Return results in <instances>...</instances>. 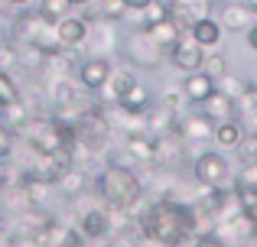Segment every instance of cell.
<instances>
[{
  "label": "cell",
  "instance_id": "30",
  "mask_svg": "<svg viewBox=\"0 0 257 247\" xmlns=\"http://www.w3.org/2000/svg\"><path fill=\"white\" fill-rule=\"evenodd\" d=\"M0 69L4 72L17 69V43L13 39H0Z\"/></svg>",
  "mask_w": 257,
  "mask_h": 247
},
{
  "label": "cell",
  "instance_id": "36",
  "mask_svg": "<svg viewBox=\"0 0 257 247\" xmlns=\"http://www.w3.org/2000/svg\"><path fill=\"white\" fill-rule=\"evenodd\" d=\"M4 4H10V7H30L33 0H4Z\"/></svg>",
  "mask_w": 257,
  "mask_h": 247
},
{
  "label": "cell",
  "instance_id": "25",
  "mask_svg": "<svg viewBox=\"0 0 257 247\" xmlns=\"http://www.w3.org/2000/svg\"><path fill=\"white\" fill-rule=\"evenodd\" d=\"M94 10H98V17H101V20L120 23V20L127 17V10H131V7H127L124 0H94Z\"/></svg>",
  "mask_w": 257,
  "mask_h": 247
},
{
  "label": "cell",
  "instance_id": "8",
  "mask_svg": "<svg viewBox=\"0 0 257 247\" xmlns=\"http://www.w3.org/2000/svg\"><path fill=\"white\" fill-rule=\"evenodd\" d=\"M212 234L218 237L225 247H244V244H251L254 241V224H251V215L247 211H238V215H231V218H221V221H215V228H212Z\"/></svg>",
  "mask_w": 257,
  "mask_h": 247
},
{
  "label": "cell",
  "instance_id": "34",
  "mask_svg": "<svg viewBox=\"0 0 257 247\" xmlns=\"http://www.w3.org/2000/svg\"><path fill=\"white\" fill-rule=\"evenodd\" d=\"M247 49H254V52H257V20H254L251 30H247Z\"/></svg>",
  "mask_w": 257,
  "mask_h": 247
},
{
  "label": "cell",
  "instance_id": "15",
  "mask_svg": "<svg viewBox=\"0 0 257 247\" xmlns=\"http://www.w3.org/2000/svg\"><path fill=\"white\" fill-rule=\"evenodd\" d=\"M137 82H140V78H137V69H134V65H114L101 91H107V101H120V98H124Z\"/></svg>",
  "mask_w": 257,
  "mask_h": 247
},
{
  "label": "cell",
  "instance_id": "21",
  "mask_svg": "<svg viewBox=\"0 0 257 247\" xmlns=\"http://www.w3.org/2000/svg\"><path fill=\"white\" fill-rule=\"evenodd\" d=\"M176 124V114L166 104H157V108H147V133L150 137H160V133H170Z\"/></svg>",
  "mask_w": 257,
  "mask_h": 247
},
{
  "label": "cell",
  "instance_id": "10",
  "mask_svg": "<svg viewBox=\"0 0 257 247\" xmlns=\"http://www.w3.org/2000/svg\"><path fill=\"white\" fill-rule=\"evenodd\" d=\"M111 69H114V59H107V56H88V59H82V62L75 65V78H78V85H82L85 91L98 95V91L104 88Z\"/></svg>",
  "mask_w": 257,
  "mask_h": 247
},
{
  "label": "cell",
  "instance_id": "27",
  "mask_svg": "<svg viewBox=\"0 0 257 247\" xmlns=\"http://www.w3.org/2000/svg\"><path fill=\"white\" fill-rule=\"evenodd\" d=\"M75 7H72V0H39V13H43L49 23H59V20L65 17V13H72Z\"/></svg>",
  "mask_w": 257,
  "mask_h": 247
},
{
  "label": "cell",
  "instance_id": "29",
  "mask_svg": "<svg viewBox=\"0 0 257 247\" xmlns=\"http://www.w3.org/2000/svg\"><path fill=\"white\" fill-rule=\"evenodd\" d=\"M17 98H20V82L13 78V72L0 69V104H10Z\"/></svg>",
  "mask_w": 257,
  "mask_h": 247
},
{
  "label": "cell",
  "instance_id": "2",
  "mask_svg": "<svg viewBox=\"0 0 257 247\" xmlns=\"http://www.w3.org/2000/svg\"><path fill=\"white\" fill-rule=\"evenodd\" d=\"M144 179H140L137 169L124 163H107L104 169L94 176V195L101 202H111V205H134L140 195H144Z\"/></svg>",
  "mask_w": 257,
  "mask_h": 247
},
{
  "label": "cell",
  "instance_id": "39",
  "mask_svg": "<svg viewBox=\"0 0 257 247\" xmlns=\"http://www.w3.org/2000/svg\"><path fill=\"white\" fill-rule=\"evenodd\" d=\"M244 4H247V7H251V10L257 13V0H244Z\"/></svg>",
  "mask_w": 257,
  "mask_h": 247
},
{
  "label": "cell",
  "instance_id": "1",
  "mask_svg": "<svg viewBox=\"0 0 257 247\" xmlns=\"http://www.w3.org/2000/svg\"><path fill=\"white\" fill-rule=\"evenodd\" d=\"M140 231L147 241L163 247H186L195 241L192 205L179 198H153L150 208L140 218Z\"/></svg>",
  "mask_w": 257,
  "mask_h": 247
},
{
  "label": "cell",
  "instance_id": "3",
  "mask_svg": "<svg viewBox=\"0 0 257 247\" xmlns=\"http://www.w3.org/2000/svg\"><path fill=\"white\" fill-rule=\"evenodd\" d=\"M111 137L114 127L104 114V104H91L88 111H82V117L75 121V146L101 156V153L111 150Z\"/></svg>",
  "mask_w": 257,
  "mask_h": 247
},
{
  "label": "cell",
  "instance_id": "16",
  "mask_svg": "<svg viewBox=\"0 0 257 247\" xmlns=\"http://www.w3.org/2000/svg\"><path fill=\"white\" fill-rule=\"evenodd\" d=\"M234 117L247 133H257V82H247L244 95L234 98Z\"/></svg>",
  "mask_w": 257,
  "mask_h": 247
},
{
  "label": "cell",
  "instance_id": "9",
  "mask_svg": "<svg viewBox=\"0 0 257 247\" xmlns=\"http://www.w3.org/2000/svg\"><path fill=\"white\" fill-rule=\"evenodd\" d=\"M166 56H170V65L179 72H199L202 69V59H205V46H199L192 39V33H182L179 39L166 49Z\"/></svg>",
  "mask_w": 257,
  "mask_h": 247
},
{
  "label": "cell",
  "instance_id": "24",
  "mask_svg": "<svg viewBox=\"0 0 257 247\" xmlns=\"http://www.w3.org/2000/svg\"><path fill=\"white\" fill-rule=\"evenodd\" d=\"M117 104H124V108H131V111H147V108L153 104V98H150V88L137 82V85H134V88L127 91L124 98H120Z\"/></svg>",
  "mask_w": 257,
  "mask_h": 247
},
{
  "label": "cell",
  "instance_id": "31",
  "mask_svg": "<svg viewBox=\"0 0 257 247\" xmlns=\"http://www.w3.org/2000/svg\"><path fill=\"white\" fill-rule=\"evenodd\" d=\"M238 156H241V163H257V137L254 133H244V140L238 143Z\"/></svg>",
  "mask_w": 257,
  "mask_h": 247
},
{
  "label": "cell",
  "instance_id": "23",
  "mask_svg": "<svg viewBox=\"0 0 257 247\" xmlns=\"http://www.w3.org/2000/svg\"><path fill=\"white\" fill-rule=\"evenodd\" d=\"M234 192H257V163H241V169L231 176Z\"/></svg>",
  "mask_w": 257,
  "mask_h": 247
},
{
  "label": "cell",
  "instance_id": "37",
  "mask_svg": "<svg viewBox=\"0 0 257 247\" xmlns=\"http://www.w3.org/2000/svg\"><path fill=\"white\" fill-rule=\"evenodd\" d=\"M88 4H94V0H72V7H88Z\"/></svg>",
  "mask_w": 257,
  "mask_h": 247
},
{
  "label": "cell",
  "instance_id": "12",
  "mask_svg": "<svg viewBox=\"0 0 257 247\" xmlns=\"http://www.w3.org/2000/svg\"><path fill=\"white\" fill-rule=\"evenodd\" d=\"M88 30H91V23H88L85 17H75V13H65V17L56 23L59 43H62L65 49H85Z\"/></svg>",
  "mask_w": 257,
  "mask_h": 247
},
{
  "label": "cell",
  "instance_id": "6",
  "mask_svg": "<svg viewBox=\"0 0 257 247\" xmlns=\"http://www.w3.org/2000/svg\"><path fill=\"white\" fill-rule=\"evenodd\" d=\"M189 163H192V159H189V143L186 140H179L173 130L153 137V169L182 172Z\"/></svg>",
  "mask_w": 257,
  "mask_h": 247
},
{
  "label": "cell",
  "instance_id": "4",
  "mask_svg": "<svg viewBox=\"0 0 257 247\" xmlns=\"http://www.w3.org/2000/svg\"><path fill=\"white\" fill-rule=\"evenodd\" d=\"M120 52H124V59L134 65V69H157V65L163 62V56H166V49L144 30V26H134V33H127Z\"/></svg>",
  "mask_w": 257,
  "mask_h": 247
},
{
  "label": "cell",
  "instance_id": "7",
  "mask_svg": "<svg viewBox=\"0 0 257 247\" xmlns=\"http://www.w3.org/2000/svg\"><path fill=\"white\" fill-rule=\"evenodd\" d=\"M212 130H215V121L199 108V104H192L189 111H182V114L176 117V124H173V133L179 140H186L189 146L192 143H212Z\"/></svg>",
  "mask_w": 257,
  "mask_h": 247
},
{
  "label": "cell",
  "instance_id": "22",
  "mask_svg": "<svg viewBox=\"0 0 257 247\" xmlns=\"http://www.w3.org/2000/svg\"><path fill=\"white\" fill-rule=\"evenodd\" d=\"M147 33H150L153 39H157L163 49H170V46L176 43V39L182 36V30H179V23H176L173 17H166V20H160V23H153V26H147Z\"/></svg>",
  "mask_w": 257,
  "mask_h": 247
},
{
  "label": "cell",
  "instance_id": "42",
  "mask_svg": "<svg viewBox=\"0 0 257 247\" xmlns=\"http://www.w3.org/2000/svg\"><path fill=\"white\" fill-rule=\"evenodd\" d=\"M254 137H257V133H254Z\"/></svg>",
  "mask_w": 257,
  "mask_h": 247
},
{
  "label": "cell",
  "instance_id": "41",
  "mask_svg": "<svg viewBox=\"0 0 257 247\" xmlns=\"http://www.w3.org/2000/svg\"><path fill=\"white\" fill-rule=\"evenodd\" d=\"M163 4H173V0H163Z\"/></svg>",
  "mask_w": 257,
  "mask_h": 247
},
{
  "label": "cell",
  "instance_id": "18",
  "mask_svg": "<svg viewBox=\"0 0 257 247\" xmlns=\"http://www.w3.org/2000/svg\"><path fill=\"white\" fill-rule=\"evenodd\" d=\"M244 127L238 124V117H228V121H218L212 130V143L218 146V150H238V143L244 140Z\"/></svg>",
  "mask_w": 257,
  "mask_h": 247
},
{
  "label": "cell",
  "instance_id": "20",
  "mask_svg": "<svg viewBox=\"0 0 257 247\" xmlns=\"http://www.w3.org/2000/svg\"><path fill=\"white\" fill-rule=\"evenodd\" d=\"M189 33H192V39H195L199 46H205V49H215V46L221 43V33H225V30H221V23L212 17V13H208V17H202Z\"/></svg>",
  "mask_w": 257,
  "mask_h": 247
},
{
  "label": "cell",
  "instance_id": "14",
  "mask_svg": "<svg viewBox=\"0 0 257 247\" xmlns=\"http://www.w3.org/2000/svg\"><path fill=\"white\" fill-rule=\"evenodd\" d=\"M78 231L85 234V241H101L107 237V215H104V202L91 205V208L78 211Z\"/></svg>",
  "mask_w": 257,
  "mask_h": 247
},
{
  "label": "cell",
  "instance_id": "26",
  "mask_svg": "<svg viewBox=\"0 0 257 247\" xmlns=\"http://www.w3.org/2000/svg\"><path fill=\"white\" fill-rule=\"evenodd\" d=\"M215 88H218V91H225V95H228V98H241V95H244V88H247V78H241V75H234V72H231V69H228V72H225V75H221V78H218V82H215Z\"/></svg>",
  "mask_w": 257,
  "mask_h": 247
},
{
  "label": "cell",
  "instance_id": "40",
  "mask_svg": "<svg viewBox=\"0 0 257 247\" xmlns=\"http://www.w3.org/2000/svg\"><path fill=\"white\" fill-rule=\"evenodd\" d=\"M208 4H212V7H218V4H225V0H208Z\"/></svg>",
  "mask_w": 257,
  "mask_h": 247
},
{
  "label": "cell",
  "instance_id": "17",
  "mask_svg": "<svg viewBox=\"0 0 257 247\" xmlns=\"http://www.w3.org/2000/svg\"><path fill=\"white\" fill-rule=\"evenodd\" d=\"M179 88H182V95L189 98V104H202V101H205V98L215 91V78L205 75V72L199 69V72H189V75L182 78Z\"/></svg>",
  "mask_w": 257,
  "mask_h": 247
},
{
  "label": "cell",
  "instance_id": "28",
  "mask_svg": "<svg viewBox=\"0 0 257 247\" xmlns=\"http://www.w3.org/2000/svg\"><path fill=\"white\" fill-rule=\"evenodd\" d=\"M202 72H205V75H212L215 82H218V78L228 72V59L221 56V52H205V59H202Z\"/></svg>",
  "mask_w": 257,
  "mask_h": 247
},
{
  "label": "cell",
  "instance_id": "33",
  "mask_svg": "<svg viewBox=\"0 0 257 247\" xmlns=\"http://www.w3.org/2000/svg\"><path fill=\"white\" fill-rule=\"evenodd\" d=\"M241 198V208L251 215V224H254V234H257V192H238Z\"/></svg>",
  "mask_w": 257,
  "mask_h": 247
},
{
  "label": "cell",
  "instance_id": "11",
  "mask_svg": "<svg viewBox=\"0 0 257 247\" xmlns=\"http://www.w3.org/2000/svg\"><path fill=\"white\" fill-rule=\"evenodd\" d=\"M221 10H218V23H221V30H228V33H247L254 26V20H257V13L251 10V7L244 4V0H238V4H218Z\"/></svg>",
  "mask_w": 257,
  "mask_h": 247
},
{
  "label": "cell",
  "instance_id": "5",
  "mask_svg": "<svg viewBox=\"0 0 257 247\" xmlns=\"http://www.w3.org/2000/svg\"><path fill=\"white\" fill-rule=\"evenodd\" d=\"M231 163L225 159L221 150H205L192 159V179L199 185H208V189H218V185H231Z\"/></svg>",
  "mask_w": 257,
  "mask_h": 247
},
{
  "label": "cell",
  "instance_id": "38",
  "mask_svg": "<svg viewBox=\"0 0 257 247\" xmlns=\"http://www.w3.org/2000/svg\"><path fill=\"white\" fill-rule=\"evenodd\" d=\"M107 247H131L127 241H114V244H107Z\"/></svg>",
  "mask_w": 257,
  "mask_h": 247
},
{
  "label": "cell",
  "instance_id": "13",
  "mask_svg": "<svg viewBox=\"0 0 257 247\" xmlns=\"http://www.w3.org/2000/svg\"><path fill=\"white\" fill-rule=\"evenodd\" d=\"M208 13H212V4H208V0H173L170 4V17L179 23L182 33H189L202 17H208Z\"/></svg>",
  "mask_w": 257,
  "mask_h": 247
},
{
  "label": "cell",
  "instance_id": "19",
  "mask_svg": "<svg viewBox=\"0 0 257 247\" xmlns=\"http://www.w3.org/2000/svg\"><path fill=\"white\" fill-rule=\"evenodd\" d=\"M199 108L205 111V114L212 117L215 124H218V121H228V117H234V98H228L225 91H218V88H215L212 95H208L205 101L199 104Z\"/></svg>",
  "mask_w": 257,
  "mask_h": 247
},
{
  "label": "cell",
  "instance_id": "32",
  "mask_svg": "<svg viewBox=\"0 0 257 247\" xmlns=\"http://www.w3.org/2000/svg\"><path fill=\"white\" fill-rule=\"evenodd\" d=\"M13 150H17V133H13L7 124H0V159L13 156Z\"/></svg>",
  "mask_w": 257,
  "mask_h": 247
},
{
  "label": "cell",
  "instance_id": "35",
  "mask_svg": "<svg viewBox=\"0 0 257 247\" xmlns=\"http://www.w3.org/2000/svg\"><path fill=\"white\" fill-rule=\"evenodd\" d=\"M124 4H127V7H131V10H144V7H147V4H150V0H124Z\"/></svg>",
  "mask_w": 257,
  "mask_h": 247
}]
</instances>
